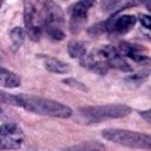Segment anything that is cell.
Listing matches in <instances>:
<instances>
[{
	"instance_id": "23",
	"label": "cell",
	"mask_w": 151,
	"mask_h": 151,
	"mask_svg": "<svg viewBox=\"0 0 151 151\" xmlns=\"http://www.w3.org/2000/svg\"><path fill=\"white\" fill-rule=\"evenodd\" d=\"M1 112H2V110H1V109H0V114H1Z\"/></svg>"
},
{
	"instance_id": "3",
	"label": "cell",
	"mask_w": 151,
	"mask_h": 151,
	"mask_svg": "<svg viewBox=\"0 0 151 151\" xmlns=\"http://www.w3.org/2000/svg\"><path fill=\"white\" fill-rule=\"evenodd\" d=\"M131 107L125 104H107L98 106H87L79 110L80 116L87 123H99L104 119L123 118L130 114Z\"/></svg>"
},
{
	"instance_id": "14",
	"label": "cell",
	"mask_w": 151,
	"mask_h": 151,
	"mask_svg": "<svg viewBox=\"0 0 151 151\" xmlns=\"http://www.w3.org/2000/svg\"><path fill=\"white\" fill-rule=\"evenodd\" d=\"M67 52L71 58H81L86 54L85 44L79 40H72L67 45Z\"/></svg>"
},
{
	"instance_id": "11",
	"label": "cell",
	"mask_w": 151,
	"mask_h": 151,
	"mask_svg": "<svg viewBox=\"0 0 151 151\" xmlns=\"http://www.w3.org/2000/svg\"><path fill=\"white\" fill-rule=\"evenodd\" d=\"M20 83H21V80L18 74L0 66V85H2L5 87L14 88V87L20 86Z\"/></svg>"
},
{
	"instance_id": "10",
	"label": "cell",
	"mask_w": 151,
	"mask_h": 151,
	"mask_svg": "<svg viewBox=\"0 0 151 151\" xmlns=\"http://www.w3.org/2000/svg\"><path fill=\"white\" fill-rule=\"evenodd\" d=\"M119 51V53L125 58H130L136 63H149V57L145 54V48L140 45L137 44H131V42H126L123 41L119 45V48H117Z\"/></svg>"
},
{
	"instance_id": "12",
	"label": "cell",
	"mask_w": 151,
	"mask_h": 151,
	"mask_svg": "<svg viewBox=\"0 0 151 151\" xmlns=\"http://www.w3.org/2000/svg\"><path fill=\"white\" fill-rule=\"evenodd\" d=\"M45 68L52 73H58V74H65L70 72V66L55 58H46L45 59Z\"/></svg>"
},
{
	"instance_id": "19",
	"label": "cell",
	"mask_w": 151,
	"mask_h": 151,
	"mask_svg": "<svg viewBox=\"0 0 151 151\" xmlns=\"http://www.w3.org/2000/svg\"><path fill=\"white\" fill-rule=\"evenodd\" d=\"M63 83L67 84V85L71 86V87H74V88L81 90V91H87L86 86H85L83 83H80V81H78V80H76V79H72V78H70V79H64Z\"/></svg>"
},
{
	"instance_id": "9",
	"label": "cell",
	"mask_w": 151,
	"mask_h": 151,
	"mask_svg": "<svg viewBox=\"0 0 151 151\" xmlns=\"http://www.w3.org/2000/svg\"><path fill=\"white\" fill-rule=\"evenodd\" d=\"M80 65L83 67L88 68L90 71L98 73V74H106L110 70V66L107 65V63L105 61V59L100 55V53L97 52H91V53H86L84 57L80 58Z\"/></svg>"
},
{
	"instance_id": "21",
	"label": "cell",
	"mask_w": 151,
	"mask_h": 151,
	"mask_svg": "<svg viewBox=\"0 0 151 151\" xmlns=\"http://www.w3.org/2000/svg\"><path fill=\"white\" fill-rule=\"evenodd\" d=\"M150 112H151L150 110H146V111H142V112H140V116L146 120V123H151V118H150L151 113H150Z\"/></svg>"
},
{
	"instance_id": "13",
	"label": "cell",
	"mask_w": 151,
	"mask_h": 151,
	"mask_svg": "<svg viewBox=\"0 0 151 151\" xmlns=\"http://www.w3.org/2000/svg\"><path fill=\"white\" fill-rule=\"evenodd\" d=\"M63 151H105V146L97 142V140H88V142H81L77 145L70 146Z\"/></svg>"
},
{
	"instance_id": "2",
	"label": "cell",
	"mask_w": 151,
	"mask_h": 151,
	"mask_svg": "<svg viewBox=\"0 0 151 151\" xmlns=\"http://www.w3.org/2000/svg\"><path fill=\"white\" fill-rule=\"evenodd\" d=\"M101 136L109 142L131 149L150 150L151 147V137L147 133H140L122 129H105L103 130Z\"/></svg>"
},
{
	"instance_id": "5",
	"label": "cell",
	"mask_w": 151,
	"mask_h": 151,
	"mask_svg": "<svg viewBox=\"0 0 151 151\" xmlns=\"http://www.w3.org/2000/svg\"><path fill=\"white\" fill-rule=\"evenodd\" d=\"M24 143V132L14 123L0 125V150H18Z\"/></svg>"
},
{
	"instance_id": "4",
	"label": "cell",
	"mask_w": 151,
	"mask_h": 151,
	"mask_svg": "<svg viewBox=\"0 0 151 151\" xmlns=\"http://www.w3.org/2000/svg\"><path fill=\"white\" fill-rule=\"evenodd\" d=\"M24 22L28 38L32 41H38L44 29V20L42 13L38 11L34 2H24Z\"/></svg>"
},
{
	"instance_id": "7",
	"label": "cell",
	"mask_w": 151,
	"mask_h": 151,
	"mask_svg": "<svg viewBox=\"0 0 151 151\" xmlns=\"http://www.w3.org/2000/svg\"><path fill=\"white\" fill-rule=\"evenodd\" d=\"M98 52L105 59V61L107 63L110 68L113 67V68H117L123 72H131L133 70L132 66L126 61V59L119 53L117 47L106 45V46H103Z\"/></svg>"
},
{
	"instance_id": "17",
	"label": "cell",
	"mask_w": 151,
	"mask_h": 151,
	"mask_svg": "<svg viewBox=\"0 0 151 151\" xmlns=\"http://www.w3.org/2000/svg\"><path fill=\"white\" fill-rule=\"evenodd\" d=\"M104 32H106V22H105V21L97 22V24L92 25V26L87 29L88 35H91V37H93V38L101 35Z\"/></svg>"
},
{
	"instance_id": "1",
	"label": "cell",
	"mask_w": 151,
	"mask_h": 151,
	"mask_svg": "<svg viewBox=\"0 0 151 151\" xmlns=\"http://www.w3.org/2000/svg\"><path fill=\"white\" fill-rule=\"evenodd\" d=\"M19 98L20 107H24L29 112L55 118H70L72 116V110L59 101L26 94H19Z\"/></svg>"
},
{
	"instance_id": "8",
	"label": "cell",
	"mask_w": 151,
	"mask_h": 151,
	"mask_svg": "<svg viewBox=\"0 0 151 151\" xmlns=\"http://www.w3.org/2000/svg\"><path fill=\"white\" fill-rule=\"evenodd\" d=\"M93 6L92 1H87V0H83V1H78L74 2L70 8H68V13L71 17V31L78 32L79 28L84 25V22L87 19V13L88 9Z\"/></svg>"
},
{
	"instance_id": "22",
	"label": "cell",
	"mask_w": 151,
	"mask_h": 151,
	"mask_svg": "<svg viewBox=\"0 0 151 151\" xmlns=\"http://www.w3.org/2000/svg\"><path fill=\"white\" fill-rule=\"evenodd\" d=\"M1 6H2V2H1V1H0V8H1Z\"/></svg>"
},
{
	"instance_id": "6",
	"label": "cell",
	"mask_w": 151,
	"mask_h": 151,
	"mask_svg": "<svg viewBox=\"0 0 151 151\" xmlns=\"http://www.w3.org/2000/svg\"><path fill=\"white\" fill-rule=\"evenodd\" d=\"M106 22V32L113 35H122L131 31V28L136 25L137 18L132 14H123L119 15V13L112 14Z\"/></svg>"
},
{
	"instance_id": "16",
	"label": "cell",
	"mask_w": 151,
	"mask_h": 151,
	"mask_svg": "<svg viewBox=\"0 0 151 151\" xmlns=\"http://www.w3.org/2000/svg\"><path fill=\"white\" fill-rule=\"evenodd\" d=\"M0 103L8 104V105H14V106H20V98H19V96L9 94V93L4 92V91L0 90Z\"/></svg>"
},
{
	"instance_id": "18",
	"label": "cell",
	"mask_w": 151,
	"mask_h": 151,
	"mask_svg": "<svg viewBox=\"0 0 151 151\" xmlns=\"http://www.w3.org/2000/svg\"><path fill=\"white\" fill-rule=\"evenodd\" d=\"M46 31V34L53 39V40H63L65 38V32L63 31V28H58V27H45L44 28Z\"/></svg>"
},
{
	"instance_id": "15",
	"label": "cell",
	"mask_w": 151,
	"mask_h": 151,
	"mask_svg": "<svg viewBox=\"0 0 151 151\" xmlns=\"http://www.w3.org/2000/svg\"><path fill=\"white\" fill-rule=\"evenodd\" d=\"M9 37H11V41H12V47L13 50H18L22 46L24 41H25V31L22 27H14L11 33H9Z\"/></svg>"
},
{
	"instance_id": "20",
	"label": "cell",
	"mask_w": 151,
	"mask_h": 151,
	"mask_svg": "<svg viewBox=\"0 0 151 151\" xmlns=\"http://www.w3.org/2000/svg\"><path fill=\"white\" fill-rule=\"evenodd\" d=\"M139 21H140V24H142L145 28H147V29L151 28V18H150L149 15H146V14H140V15H139Z\"/></svg>"
}]
</instances>
